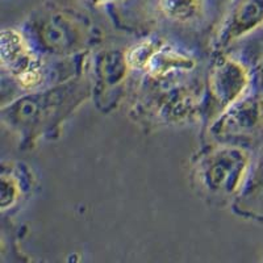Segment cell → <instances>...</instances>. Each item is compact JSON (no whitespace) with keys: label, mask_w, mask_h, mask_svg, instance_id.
Wrapping results in <instances>:
<instances>
[{"label":"cell","mask_w":263,"mask_h":263,"mask_svg":"<svg viewBox=\"0 0 263 263\" xmlns=\"http://www.w3.org/2000/svg\"><path fill=\"white\" fill-rule=\"evenodd\" d=\"M162 9L175 18H190L197 12L199 0H161Z\"/></svg>","instance_id":"6da1fadb"}]
</instances>
